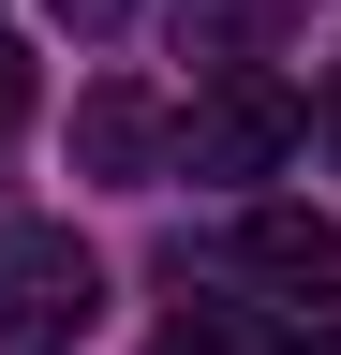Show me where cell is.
Here are the masks:
<instances>
[{
  "instance_id": "obj_1",
  "label": "cell",
  "mask_w": 341,
  "mask_h": 355,
  "mask_svg": "<svg viewBox=\"0 0 341 355\" xmlns=\"http://www.w3.org/2000/svg\"><path fill=\"white\" fill-rule=\"evenodd\" d=\"M90 311H104V266H90L74 222H0V355L90 340Z\"/></svg>"
},
{
  "instance_id": "obj_2",
  "label": "cell",
  "mask_w": 341,
  "mask_h": 355,
  "mask_svg": "<svg viewBox=\"0 0 341 355\" xmlns=\"http://www.w3.org/2000/svg\"><path fill=\"white\" fill-rule=\"evenodd\" d=\"M297 133H312V119H297V89H282V74H223V89L178 119V163H193V178H282V163H297Z\"/></svg>"
},
{
  "instance_id": "obj_3",
  "label": "cell",
  "mask_w": 341,
  "mask_h": 355,
  "mask_svg": "<svg viewBox=\"0 0 341 355\" xmlns=\"http://www.w3.org/2000/svg\"><path fill=\"white\" fill-rule=\"evenodd\" d=\"M163 148H178V133H163L149 89H90V104H74V163H90V178H149Z\"/></svg>"
},
{
  "instance_id": "obj_4",
  "label": "cell",
  "mask_w": 341,
  "mask_h": 355,
  "mask_svg": "<svg viewBox=\"0 0 341 355\" xmlns=\"http://www.w3.org/2000/svg\"><path fill=\"white\" fill-rule=\"evenodd\" d=\"M238 266L252 282H341V222L326 207H252L238 222Z\"/></svg>"
},
{
  "instance_id": "obj_5",
  "label": "cell",
  "mask_w": 341,
  "mask_h": 355,
  "mask_svg": "<svg viewBox=\"0 0 341 355\" xmlns=\"http://www.w3.org/2000/svg\"><path fill=\"white\" fill-rule=\"evenodd\" d=\"M163 355H267L252 311H163Z\"/></svg>"
},
{
  "instance_id": "obj_6",
  "label": "cell",
  "mask_w": 341,
  "mask_h": 355,
  "mask_svg": "<svg viewBox=\"0 0 341 355\" xmlns=\"http://www.w3.org/2000/svg\"><path fill=\"white\" fill-rule=\"evenodd\" d=\"M30 89H45V74H30V44H0V133L30 119Z\"/></svg>"
},
{
  "instance_id": "obj_7",
  "label": "cell",
  "mask_w": 341,
  "mask_h": 355,
  "mask_svg": "<svg viewBox=\"0 0 341 355\" xmlns=\"http://www.w3.org/2000/svg\"><path fill=\"white\" fill-rule=\"evenodd\" d=\"M60 15H74V30H119V15H134V0H60Z\"/></svg>"
}]
</instances>
